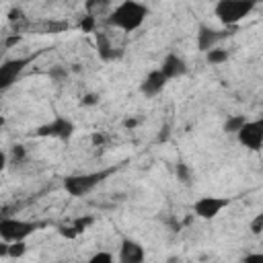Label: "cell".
Wrapping results in <instances>:
<instances>
[{
	"mask_svg": "<svg viewBox=\"0 0 263 263\" xmlns=\"http://www.w3.org/2000/svg\"><path fill=\"white\" fill-rule=\"evenodd\" d=\"M84 33H97L95 31V27H97V18H95V14H86V16H82V21H80V25H78Z\"/></svg>",
	"mask_w": 263,
	"mask_h": 263,
	"instance_id": "obj_18",
	"label": "cell"
},
{
	"mask_svg": "<svg viewBox=\"0 0 263 263\" xmlns=\"http://www.w3.org/2000/svg\"><path fill=\"white\" fill-rule=\"evenodd\" d=\"M41 226H43L41 222H31V220H21V218L4 216L0 220V236H2L4 242H25Z\"/></svg>",
	"mask_w": 263,
	"mask_h": 263,
	"instance_id": "obj_4",
	"label": "cell"
},
{
	"mask_svg": "<svg viewBox=\"0 0 263 263\" xmlns=\"http://www.w3.org/2000/svg\"><path fill=\"white\" fill-rule=\"evenodd\" d=\"M240 146H245L251 152H259L263 148V117L259 119H249L242 129L236 134Z\"/></svg>",
	"mask_w": 263,
	"mask_h": 263,
	"instance_id": "obj_6",
	"label": "cell"
},
{
	"mask_svg": "<svg viewBox=\"0 0 263 263\" xmlns=\"http://www.w3.org/2000/svg\"><path fill=\"white\" fill-rule=\"evenodd\" d=\"M74 132H76V125H74L68 117H64V115H53L51 121L39 125L33 134H35L37 138H55V140L68 142V140L74 136Z\"/></svg>",
	"mask_w": 263,
	"mask_h": 263,
	"instance_id": "obj_5",
	"label": "cell"
},
{
	"mask_svg": "<svg viewBox=\"0 0 263 263\" xmlns=\"http://www.w3.org/2000/svg\"><path fill=\"white\" fill-rule=\"evenodd\" d=\"M115 168H103V171H92V173H78V175H66L62 185L68 195L72 197H84L92 189H97Z\"/></svg>",
	"mask_w": 263,
	"mask_h": 263,
	"instance_id": "obj_2",
	"label": "cell"
},
{
	"mask_svg": "<svg viewBox=\"0 0 263 263\" xmlns=\"http://www.w3.org/2000/svg\"><path fill=\"white\" fill-rule=\"evenodd\" d=\"M166 82H168V78L162 74L160 68L150 70V72L144 76V80L140 82V92H142L146 99H154V97H158V95L164 90Z\"/></svg>",
	"mask_w": 263,
	"mask_h": 263,
	"instance_id": "obj_10",
	"label": "cell"
},
{
	"mask_svg": "<svg viewBox=\"0 0 263 263\" xmlns=\"http://www.w3.org/2000/svg\"><path fill=\"white\" fill-rule=\"evenodd\" d=\"M66 76H68V70H66V68H62V66H53V68L49 70V78H53L55 82L66 80Z\"/></svg>",
	"mask_w": 263,
	"mask_h": 263,
	"instance_id": "obj_20",
	"label": "cell"
},
{
	"mask_svg": "<svg viewBox=\"0 0 263 263\" xmlns=\"http://www.w3.org/2000/svg\"><path fill=\"white\" fill-rule=\"evenodd\" d=\"M21 41V37L18 35H12V37H6V41H4V47H12V45H16Z\"/></svg>",
	"mask_w": 263,
	"mask_h": 263,
	"instance_id": "obj_27",
	"label": "cell"
},
{
	"mask_svg": "<svg viewBox=\"0 0 263 263\" xmlns=\"http://www.w3.org/2000/svg\"><path fill=\"white\" fill-rule=\"evenodd\" d=\"M86 263H115V261H113V255L109 251H97Z\"/></svg>",
	"mask_w": 263,
	"mask_h": 263,
	"instance_id": "obj_19",
	"label": "cell"
},
{
	"mask_svg": "<svg viewBox=\"0 0 263 263\" xmlns=\"http://www.w3.org/2000/svg\"><path fill=\"white\" fill-rule=\"evenodd\" d=\"M251 232L253 234H261L263 232V214H257L255 218H253V222H251Z\"/></svg>",
	"mask_w": 263,
	"mask_h": 263,
	"instance_id": "obj_21",
	"label": "cell"
},
{
	"mask_svg": "<svg viewBox=\"0 0 263 263\" xmlns=\"http://www.w3.org/2000/svg\"><path fill=\"white\" fill-rule=\"evenodd\" d=\"M232 203V197H218V195H203L193 203V212L201 220H214L226 205Z\"/></svg>",
	"mask_w": 263,
	"mask_h": 263,
	"instance_id": "obj_7",
	"label": "cell"
},
{
	"mask_svg": "<svg viewBox=\"0 0 263 263\" xmlns=\"http://www.w3.org/2000/svg\"><path fill=\"white\" fill-rule=\"evenodd\" d=\"M95 43H97V53L103 62H117V60L123 58V49L117 47L107 33L97 31L95 33Z\"/></svg>",
	"mask_w": 263,
	"mask_h": 263,
	"instance_id": "obj_11",
	"label": "cell"
},
{
	"mask_svg": "<svg viewBox=\"0 0 263 263\" xmlns=\"http://www.w3.org/2000/svg\"><path fill=\"white\" fill-rule=\"evenodd\" d=\"M146 16H148V6L144 2L123 0V2H119L109 12V16L105 18V23L111 29H119L123 33H134V31H138L144 25Z\"/></svg>",
	"mask_w": 263,
	"mask_h": 263,
	"instance_id": "obj_1",
	"label": "cell"
},
{
	"mask_svg": "<svg viewBox=\"0 0 263 263\" xmlns=\"http://www.w3.org/2000/svg\"><path fill=\"white\" fill-rule=\"evenodd\" d=\"M60 234H62V236H68V238L78 236V232L74 230V226H60Z\"/></svg>",
	"mask_w": 263,
	"mask_h": 263,
	"instance_id": "obj_24",
	"label": "cell"
},
{
	"mask_svg": "<svg viewBox=\"0 0 263 263\" xmlns=\"http://www.w3.org/2000/svg\"><path fill=\"white\" fill-rule=\"evenodd\" d=\"M247 121H249V119H247L245 115H230V117L224 121V132H226V134H238Z\"/></svg>",
	"mask_w": 263,
	"mask_h": 263,
	"instance_id": "obj_14",
	"label": "cell"
},
{
	"mask_svg": "<svg viewBox=\"0 0 263 263\" xmlns=\"http://www.w3.org/2000/svg\"><path fill=\"white\" fill-rule=\"evenodd\" d=\"M144 259H146L144 247L129 236H123L119 245V263H144Z\"/></svg>",
	"mask_w": 263,
	"mask_h": 263,
	"instance_id": "obj_12",
	"label": "cell"
},
{
	"mask_svg": "<svg viewBox=\"0 0 263 263\" xmlns=\"http://www.w3.org/2000/svg\"><path fill=\"white\" fill-rule=\"evenodd\" d=\"M25 160V148L23 146H14L12 148V162H23Z\"/></svg>",
	"mask_w": 263,
	"mask_h": 263,
	"instance_id": "obj_23",
	"label": "cell"
},
{
	"mask_svg": "<svg viewBox=\"0 0 263 263\" xmlns=\"http://www.w3.org/2000/svg\"><path fill=\"white\" fill-rule=\"evenodd\" d=\"M160 70H162V74L168 78V80H175V78H181V76H185L187 72H189V66H187V62L181 58V55H177V53H166L164 55V60H162V64H160Z\"/></svg>",
	"mask_w": 263,
	"mask_h": 263,
	"instance_id": "obj_13",
	"label": "cell"
},
{
	"mask_svg": "<svg viewBox=\"0 0 263 263\" xmlns=\"http://www.w3.org/2000/svg\"><path fill=\"white\" fill-rule=\"evenodd\" d=\"M97 103H99V97L97 95H86L82 99V105H97Z\"/></svg>",
	"mask_w": 263,
	"mask_h": 263,
	"instance_id": "obj_26",
	"label": "cell"
},
{
	"mask_svg": "<svg viewBox=\"0 0 263 263\" xmlns=\"http://www.w3.org/2000/svg\"><path fill=\"white\" fill-rule=\"evenodd\" d=\"M228 58H230L228 49H222V47H216V49H212V51L205 53V62L208 64H214V66H220V64L228 62Z\"/></svg>",
	"mask_w": 263,
	"mask_h": 263,
	"instance_id": "obj_15",
	"label": "cell"
},
{
	"mask_svg": "<svg viewBox=\"0 0 263 263\" xmlns=\"http://www.w3.org/2000/svg\"><path fill=\"white\" fill-rule=\"evenodd\" d=\"M33 62V55L29 58H12V60H4L2 66H0V90H8L16 78L23 74V70L27 68V64Z\"/></svg>",
	"mask_w": 263,
	"mask_h": 263,
	"instance_id": "obj_8",
	"label": "cell"
},
{
	"mask_svg": "<svg viewBox=\"0 0 263 263\" xmlns=\"http://www.w3.org/2000/svg\"><path fill=\"white\" fill-rule=\"evenodd\" d=\"M175 173H177V179H179L181 183H185V185H189V183H191V171H189V166H187L183 160H179V162H177Z\"/></svg>",
	"mask_w": 263,
	"mask_h": 263,
	"instance_id": "obj_17",
	"label": "cell"
},
{
	"mask_svg": "<svg viewBox=\"0 0 263 263\" xmlns=\"http://www.w3.org/2000/svg\"><path fill=\"white\" fill-rule=\"evenodd\" d=\"M257 2L255 0H218L214 4V16L226 27L238 25L245 16H249L255 10Z\"/></svg>",
	"mask_w": 263,
	"mask_h": 263,
	"instance_id": "obj_3",
	"label": "cell"
},
{
	"mask_svg": "<svg viewBox=\"0 0 263 263\" xmlns=\"http://www.w3.org/2000/svg\"><path fill=\"white\" fill-rule=\"evenodd\" d=\"M88 224H92V218H78L72 226H74V230L80 234V232H84V230H86V226H88Z\"/></svg>",
	"mask_w": 263,
	"mask_h": 263,
	"instance_id": "obj_22",
	"label": "cell"
},
{
	"mask_svg": "<svg viewBox=\"0 0 263 263\" xmlns=\"http://www.w3.org/2000/svg\"><path fill=\"white\" fill-rule=\"evenodd\" d=\"M168 136H171V127H168V125H162V127H160V134H158V142L168 140Z\"/></svg>",
	"mask_w": 263,
	"mask_h": 263,
	"instance_id": "obj_25",
	"label": "cell"
},
{
	"mask_svg": "<svg viewBox=\"0 0 263 263\" xmlns=\"http://www.w3.org/2000/svg\"><path fill=\"white\" fill-rule=\"evenodd\" d=\"M27 253V245L25 242H6V257H23Z\"/></svg>",
	"mask_w": 263,
	"mask_h": 263,
	"instance_id": "obj_16",
	"label": "cell"
},
{
	"mask_svg": "<svg viewBox=\"0 0 263 263\" xmlns=\"http://www.w3.org/2000/svg\"><path fill=\"white\" fill-rule=\"evenodd\" d=\"M136 123H138V121H136V119H127V121H125V127H134V125H136Z\"/></svg>",
	"mask_w": 263,
	"mask_h": 263,
	"instance_id": "obj_28",
	"label": "cell"
},
{
	"mask_svg": "<svg viewBox=\"0 0 263 263\" xmlns=\"http://www.w3.org/2000/svg\"><path fill=\"white\" fill-rule=\"evenodd\" d=\"M226 37H230L228 29H214L208 25H199L197 27V49L208 53V51L216 49Z\"/></svg>",
	"mask_w": 263,
	"mask_h": 263,
	"instance_id": "obj_9",
	"label": "cell"
}]
</instances>
